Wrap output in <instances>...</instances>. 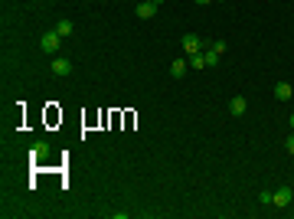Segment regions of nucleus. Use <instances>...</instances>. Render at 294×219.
I'll return each instance as SVG.
<instances>
[{
    "label": "nucleus",
    "instance_id": "nucleus-5",
    "mask_svg": "<svg viewBox=\"0 0 294 219\" xmlns=\"http://www.w3.org/2000/svg\"><path fill=\"white\" fill-rule=\"evenodd\" d=\"M154 13H157V3H154V0H141V3H138V16H141V20H150Z\"/></svg>",
    "mask_w": 294,
    "mask_h": 219
},
{
    "label": "nucleus",
    "instance_id": "nucleus-1",
    "mask_svg": "<svg viewBox=\"0 0 294 219\" xmlns=\"http://www.w3.org/2000/svg\"><path fill=\"white\" fill-rule=\"evenodd\" d=\"M294 200V190L291 187H278V190H271V206L275 210H288Z\"/></svg>",
    "mask_w": 294,
    "mask_h": 219
},
{
    "label": "nucleus",
    "instance_id": "nucleus-4",
    "mask_svg": "<svg viewBox=\"0 0 294 219\" xmlns=\"http://www.w3.org/2000/svg\"><path fill=\"white\" fill-rule=\"evenodd\" d=\"M53 72L56 75H72V63L66 59V56H56L53 59Z\"/></svg>",
    "mask_w": 294,
    "mask_h": 219
},
{
    "label": "nucleus",
    "instance_id": "nucleus-13",
    "mask_svg": "<svg viewBox=\"0 0 294 219\" xmlns=\"http://www.w3.org/2000/svg\"><path fill=\"white\" fill-rule=\"evenodd\" d=\"M258 200H262L265 206H271V190H262V193H258Z\"/></svg>",
    "mask_w": 294,
    "mask_h": 219
},
{
    "label": "nucleus",
    "instance_id": "nucleus-6",
    "mask_svg": "<svg viewBox=\"0 0 294 219\" xmlns=\"http://www.w3.org/2000/svg\"><path fill=\"white\" fill-rule=\"evenodd\" d=\"M275 98H278V102H291V98H294V88L288 85V82H278V85H275Z\"/></svg>",
    "mask_w": 294,
    "mask_h": 219
},
{
    "label": "nucleus",
    "instance_id": "nucleus-7",
    "mask_svg": "<svg viewBox=\"0 0 294 219\" xmlns=\"http://www.w3.org/2000/svg\"><path fill=\"white\" fill-rule=\"evenodd\" d=\"M229 111H232L235 118H242V115H245V111H248V102H245V98H242V95H235L232 102H229Z\"/></svg>",
    "mask_w": 294,
    "mask_h": 219
},
{
    "label": "nucleus",
    "instance_id": "nucleus-8",
    "mask_svg": "<svg viewBox=\"0 0 294 219\" xmlns=\"http://www.w3.org/2000/svg\"><path fill=\"white\" fill-rule=\"evenodd\" d=\"M186 66H190L186 59H173V63H170V75L173 78H183L186 75Z\"/></svg>",
    "mask_w": 294,
    "mask_h": 219
},
{
    "label": "nucleus",
    "instance_id": "nucleus-17",
    "mask_svg": "<svg viewBox=\"0 0 294 219\" xmlns=\"http://www.w3.org/2000/svg\"><path fill=\"white\" fill-rule=\"evenodd\" d=\"M154 3H157V7H160V3H163V0H154Z\"/></svg>",
    "mask_w": 294,
    "mask_h": 219
},
{
    "label": "nucleus",
    "instance_id": "nucleus-16",
    "mask_svg": "<svg viewBox=\"0 0 294 219\" xmlns=\"http://www.w3.org/2000/svg\"><path fill=\"white\" fill-rule=\"evenodd\" d=\"M291 131H294V115H291Z\"/></svg>",
    "mask_w": 294,
    "mask_h": 219
},
{
    "label": "nucleus",
    "instance_id": "nucleus-9",
    "mask_svg": "<svg viewBox=\"0 0 294 219\" xmlns=\"http://www.w3.org/2000/svg\"><path fill=\"white\" fill-rule=\"evenodd\" d=\"M72 30H75V26H72V20H59V23H56V33H59L62 39L72 36Z\"/></svg>",
    "mask_w": 294,
    "mask_h": 219
},
{
    "label": "nucleus",
    "instance_id": "nucleus-14",
    "mask_svg": "<svg viewBox=\"0 0 294 219\" xmlns=\"http://www.w3.org/2000/svg\"><path fill=\"white\" fill-rule=\"evenodd\" d=\"M285 147H288V150H291V154H294V134H291V138H288V141H285Z\"/></svg>",
    "mask_w": 294,
    "mask_h": 219
},
{
    "label": "nucleus",
    "instance_id": "nucleus-10",
    "mask_svg": "<svg viewBox=\"0 0 294 219\" xmlns=\"http://www.w3.org/2000/svg\"><path fill=\"white\" fill-rule=\"evenodd\" d=\"M33 157H36V160L49 157V144H46V141H36V144H33Z\"/></svg>",
    "mask_w": 294,
    "mask_h": 219
},
{
    "label": "nucleus",
    "instance_id": "nucleus-11",
    "mask_svg": "<svg viewBox=\"0 0 294 219\" xmlns=\"http://www.w3.org/2000/svg\"><path fill=\"white\" fill-rule=\"evenodd\" d=\"M190 69H206V56L203 53H190Z\"/></svg>",
    "mask_w": 294,
    "mask_h": 219
},
{
    "label": "nucleus",
    "instance_id": "nucleus-12",
    "mask_svg": "<svg viewBox=\"0 0 294 219\" xmlns=\"http://www.w3.org/2000/svg\"><path fill=\"white\" fill-rule=\"evenodd\" d=\"M203 56H206V66H216L219 59H222V53H216V49H206Z\"/></svg>",
    "mask_w": 294,
    "mask_h": 219
},
{
    "label": "nucleus",
    "instance_id": "nucleus-2",
    "mask_svg": "<svg viewBox=\"0 0 294 219\" xmlns=\"http://www.w3.org/2000/svg\"><path fill=\"white\" fill-rule=\"evenodd\" d=\"M180 46H183V53L190 56V53H203V49H206V43H203L196 33H186V36L180 39Z\"/></svg>",
    "mask_w": 294,
    "mask_h": 219
},
{
    "label": "nucleus",
    "instance_id": "nucleus-3",
    "mask_svg": "<svg viewBox=\"0 0 294 219\" xmlns=\"http://www.w3.org/2000/svg\"><path fill=\"white\" fill-rule=\"evenodd\" d=\"M59 33L56 30H49V33H43V36H39V46H43V53H59Z\"/></svg>",
    "mask_w": 294,
    "mask_h": 219
},
{
    "label": "nucleus",
    "instance_id": "nucleus-15",
    "mask_svg": "<svg viewBox=\"0 0 294 219\" xmlns=\"http://www.w3.org/2000/svg\"><path fill=\"white\" fill-rule=\"evenodd\" d=\"M193 3H200V7H203V3H213V0H193Z\"/></svg>",
    "mask_w": 294,
    "mask_h": 219
}]
</instances>
